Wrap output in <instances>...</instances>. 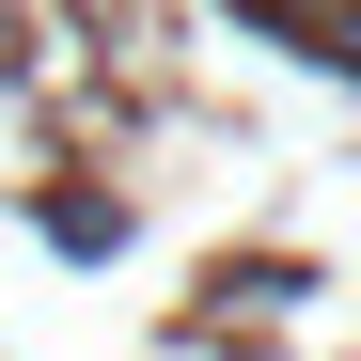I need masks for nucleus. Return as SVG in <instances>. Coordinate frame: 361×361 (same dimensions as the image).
Wrapping results in <instances>:
<instances>
[{"label": "nucleus", "mask_w": 361, "mask_h": 361, "mask_svg": "<svg viewBox=\"0 0 361 361\" xmlns=\"http://www.w3.org/2000/svg\"><path fill=\"white\" fill-rule=\"evenodd\" d=\"M283 16H298V32H330V16H361V0H283Z\"/></svg>", "instance_id": "1"}, {"label": "nucleus", "mask_w": 361, "mask_h": 361, "mask_svg": "<svg viewBox=\"0 0 361 361\" xmlns=\"http://www.w3.org/2000/svg\"><path fill=\"white\" fill-rule=\"evenodd\" d=\"M330 47H345V63H361V16H330Z\"/></svg>", "instance_id": "2"}]
</instances>
